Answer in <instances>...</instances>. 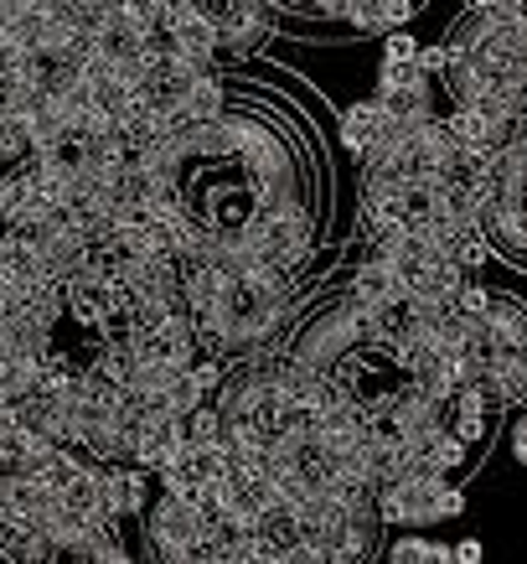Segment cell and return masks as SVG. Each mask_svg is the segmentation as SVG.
<instances>
[{"label": "cell", "mask_w": 527, "mask_h": 564, "mask_svg": "<svg viewBox=\"0 0 527 564\" xmlns=\"http://www.w3.org/2000/svg\"><path fill=\"white\" fill-rule=\"evenodd\" d=\"M373 502H377V523H398V529H425V523L465 513V492L435 477H398Z\"/></svg>", "instance_id": "cell-1"}, {"label": "cell", "mask_w": 527, "mask_h": 564, "mask_svg": "<svg viewBox=\"0 0 527 564\" xmlns=\"http://www.w3.org/2000/svg\"><path fill=\"white\" fill-rule=\"evenodd\" d=\"M207 11H212V26H218V52L228 47V52H239V57H249L274 32L270 6H207Z\"/></svg>", "instance_id": "cell-2"}, {"label": "cell", "mask_w": 527, "mask_h": 564, "mask_svg": "<svg viewBox=\"0 0 527 564\" xmlns=\"http://www.w3.org/2000/svg\"><path fill=\"white\" fill-rule=\"evenodd\" d=\"M145 539H151V544L197 549L207 539V529H202V518H197V508H191V502L161 492L151 508H145Z\"/></svg>", "instance_id": "cell-3"}, {"label": "cell", "mask_w": 527, "mask_h": 564, "mask_svg": "<svg viewBox=\"0 0 527 564\" xmlns=\"http://www.w3.org/2000/svg\"><path fill=\"white\" fill-rule=\"evenodd\" d=\"M151 508V481L135 466H99V513L109 523L120 518H135Z\"/></svg>", "instance_id": "cell-4"}, {"label": "cell", "mask_w": 527, "mask_h": 564, "mask_svg": "<svg viewBox=\"0 0 527 564\" xmlns=\"http://www.w3.org/2000/svg\"><path fill=\"white\" fill-rule=\"evenodd\" d=\"M476 326L486 332L492 352H523L527 347V311H523V301H517L512 291H492L486 316H481Z\"/></svg>", "instance_id": "cell-5"}, {"label": "cell", "mask_w": 527, "mask_h": 564, "mask_svg": "<svg viewBox=\"0 0 527 564\" xmlns=\"http://www.w3.org/2000/svg\"><path fill=\"white\" fill-rule=\"evenodd\" d=\"M383 130H388V115L377 109V99H352L341 109V145L358 155V161L383 140Z\"/></svg>", "instance_id": "cell-6"}, {"label": "cell", "mask_w": 527, "mask_h": 564, "mask_svg": "<svg viewBox=\"0 0 527 564\" xmlns=\"http://www.w3.org/2000/svg\"><path fill=\"white\" fill-rule=\"evenodd\" d=\"M419 17V6H408V0H373V6H358V0H347V11H341V21L347 26H358V32H404L408 21Z\"/></svg>", "instance_id": "cell-7"}, {"label": "cell", "mask_w": 527, "mask_h": 564, "mask_svg": "<svg viewBox=\"0 0 527 564\" xmlns=\"http://www.w3.org/2000/svg\"><path fill=\"white\" fill-rule=\"evenodd\" d=\"M222 109H228V88H222L218 73H202V78H191L187 94H182L176 124H207V120H218Z\"/></svg>", "instance_id": "cell-8"}, {"label": "cell", "mask_w": 527, "mask_h": 564, "mask_svg": "<svg viewBox=\"0 0 527 564\" xmlns=\"http://www.w3.org/2000/svg\"><path fill=\"white\" fill-rule=\"evenodd\" d=\"M347 295H358L367 306H388V301H398V280H393L388 264L367 249V259H362L358 270H352V280H347Z\"/></svg>", "instance_id": "cell-9"}, {"label": "cell", "mask_w": 527, "mask_h": 564, "mask_svg": "<svg viewBox=\"0 0 527 564\" xmlns=\"http://www.w3.org/2000/svg\"><path fill=\"white\" fill-rule=\"evenodd\" d=\"M388 564H455V560H450V544H435V539L404 533L398 544H388Z\"/></svg>", "instance_id": "cell-10"}, {"label": "cell", "mask_w": 527, "mask_h": 564, "mask_svg": "<svg viewBox=\"0 0 527 564\" xmlns=\"http://www.w3.org/2000/svg\"><path fill=\"white\" fill-rule=\"evenodd\" d=\"M398 88H429L419 63H377V94H398Z\"/></svg>", "instance_id": "cell-11"}, {"label": "cell", "mask_w": 527, "mask_h": 564, "mask_svg": "<svg viewBox=\"0 0 527 564\" xmlns=\"http://www.w3.org/2000/svg\"><path fill=\"white\" fill-rule=\"evenodd\" d=\"M26 161V135H21V120L0 115V166H21Z\"/></svg>", "instance_id": "cell-12"}, {"label": "cell", "mask_w": 527, "mask_h": 564, "mask_svg": "<svg viewBox=\"0 0 527 564\" xmlns=\"http://www.w3.org/2000/svg\"><path fill=\"white\" fill-rule=\"evenodd\" d=\"M419 36H408V32H393L383 36V63H419Z\"/></svg>", "instance_id": "cell-13"}, {"label": "cell", "mask_w": 527, "mask_h": 564, "mask_svg": "<svg viewBox=\"0 0 527 564\" xmlns=\"http://www.w3.org/2000/svg\"><path fill=\"white\" fill-rule=\"evenodd\" d=\"M450 560L455 564H481L486 560V549H481V539H460V544H450Z\"/></svg>", "instance_id": "cell-14"}, {"label": "cell", "mask_w": 527, "mask_h": 564, "mask_svg": "<svg viewBox=\"0 0 527 564\" xmlns=\"http://www.w3.org/2000/svg\"><path fill=\"white\" fill-rule=\"evenodd\" d=\"M88 564H135V560H130V549H124V544H103Z\"/></svg>", "instance_id": "cell-15"}, {"label": "cell", "mask_w": 527, "mask_h": 564, "mask_svg": "<svg viewBox=\"0 0 527 564\" xmlns=\"http://www.w3.org/2000/svg\"><path fill=\"white\" fill-rule=\"evenodd\" d=\"M512 456H517V462H527V425H523V420L512 425Z\"/></svg>", "instance_id": "cell-16"}, {"label": "cell", "mask_w": 527, "mask_h": 564, "mask_svg": "<svg viewBox=\"0 0 527 564\" xmlns=\"http://www.w3.org/2000/svg\"><path fill=\"white\" fill-rule=\"evenodd\" d=\"M197 564H218V560H212V554H207V549H202V554H197Z\"/></svg>", "instance_id": "cell-17"}, {"label": "cell", "mask_w": 527, "mask_h": 564, "mask_svg": "<svg viewBox=\"0 0 527 564\" xmlns=\"http://www.w3.org/2000/svg\"><path fill=\"white\" fill-rule=\"evenodd\" d=\"M0 11H6V6H0Z\"/></svg>", "instance_id": "cell-18"}]
</instances>
